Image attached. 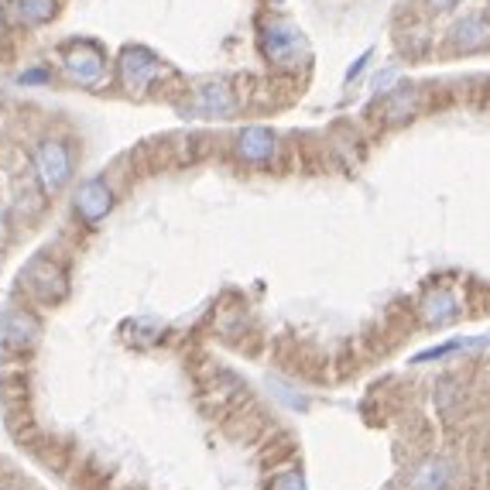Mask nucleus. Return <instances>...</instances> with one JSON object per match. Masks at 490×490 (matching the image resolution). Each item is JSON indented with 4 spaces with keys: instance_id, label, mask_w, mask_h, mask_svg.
<instances>
[{
    "instance_id": "a211bd4d",
    "label": "nucleus",
    "mask_w": 490,
    "mask_h": 490,
    "mask_svg": "<svg viewBox=\"0 0 490 490\" xmlns=\"http://www.w3.org/2000/svg\"><path fill=\"white\" fill-rule=\"evenodd\" d=\"M367 58H370V52H364V56L357 58V62H353V69H350V72H347V79H357V76H360V72H364Z\"/></svg>"
},
{
    "instance_id": "39448f33",
    "label": "nucleus",
    "mask_w": 490,
    "mask_h": 490,
    "mask_svg": "<svg viewBox=\"0 0 490 490\" xmlns=\"http://www.w3.org/2000/svg\"><path fill=\"white\" fill-rule=\"evenodd\" d=\"M25 285H28L42 302H58V298H66V292H69L66 275H62L52 261H45V257H35V261L25 267Z\"/></svg>"
},
{
    "instance_id": "7ed1b4c3",
    "label": "nucleus",
    "mask_w": 490,
    "mask_h": 490,
    "mask_svg": "<svg viewBox=\"0 0 490 490\" xmlns=\"http://www.w3.org/2000/svg\"><path fill=\"white\" fill-rule=\"evenodd\" d=\"M158 76H162V62L148 48H127L120 56V83L130 93H144Z\"/></svg>"
},
{
    "instance_id": "ddd939ff",
    "label": "nucleus",
    "mask_w": 490,
    "mask_h": 490,
    "mask_svg": "<svg viewBox=\"0 0 490 490\" xmlns=\"http://www.w3.org/2000/svg\"><path fill=\"white\" fill-rule=\"evenodd\" d=\"M449 476H453V470L446 460H425L408 476V490H446Z\"/></svg>"
},
{
    "instance_id": "2eb2a0df",
    "label": "nucleus",
    "mask_w": 490,
    "mask_h": 490,
    "mask_svg": "<svg viewBox=\"0 0 490 490\" xmlns=\"http://www.w3.org/2000/svg\"><path fill=\"white\" fill-rule=\"evenodd\" d=\"M11 11H15L25 25H42L56 11V0H11Z\"/></svg>"
},
{
    "instance_id": "f3484780",
    "label": "nucleus",
    "mask_w": 490,
    "mask_h": 490,
    "mask_svg": "<svg viewBox=\"0 0 490 490\" xmlns=\"http://www.w3.org/2000/svg\"><path fill=\"white\" fill-rule=\"evenodd\" d=\"M460 0H425V7L433 11V15H443V11H453Z\"/></svg>"
},
{
    "instance_id": "423d86ee",
    "label": "nucleus",
    "mask_w": 490,
    "mask_h": 490,
    "mask_svg": "<svg viewBox=\"0 0 490 490\" xmlns=\"http://www.w3.org/2000/svg\"><path fill=\"white\" fill-rule=\"evenodd\" d=\"M275 151H278V141L267 127H244L237 138V158L244 165H254V169H265L275 162Z\"/></svg>"
},
{
    "instance_id": "f03ea898",
    "label": "nucleus",
    "mask_w": 490,
    "mask_h": 490,
    "mask_svg": "<svg viewBox=\"0 0 490 490\" xmlns=\"http://www.w3.org/2000/svg\"><path fill=\"white\" fill-rule=\"evenodd\" d=\"M35 172L42 179L45 193H58L72 172V154L62 141H42L35 148Z\"/></svg>"
},
{
    "instance_id": "20e7f679",
    "label": "nucleus",
    "mask_w": 490,
    "mask_h": 490,
    "mask_svg": "<svg viewBox=\"0 0 490 490\" xmlns=\"http://www.w3.org/2000/svg\"><path fill=\"white\" fill-rule=\"evenodd\" d=\"M66 72H69L76 83L97 86L107 76V58L93 42H79L66 52Z\"/></svg>"
},
{
    "instance_id": "0eeeda50",
    "label": "nucleus",
    "mask_w": 490,
    "mask_h": 490,
    "mask_svg": "<svg viewBox=\"0 0 490 490\" xmlns=\"http://www.w3.org/2000/svg\"><path fill=\"white\" fill-rule=\"evenodd\" d=\"M72 210H76V216L83 220L86 226H97L107 213L113 210V193L110 185L103 182V179H89V182L76 193V203H72Z\"/></svg>"
},
{
    "instance_id": "4468645a",
    "label": "nucleus",
    "mask_w": 490,
    "mask_h": 490,
    "mask_svg": "<svg viewBox=\"0 0 490 490\" xmlns=\"http://www.w3.org/2000/svg\"><path fill=\"white\" fill-rule=\"evenodd\" d=\"M480 347H490V337H460V339H449V343H443V347H433V350L415 353V360H412V364L439 360V357H446V353H456V350H480Z\"/></svg>"
},
{
    "instance_id": "1a4fd4ad",
    "label": "nucleus",
    "mask_w": 490,
    "mask_h": 490,
    "mask_svg": "<svg viewBox=\"0 0 490 490\" xmlns=\"http://www.w3.org/2000/svg\"><path fill=\"white\" fill-rule=\"evenodd\" d=\"M185 110H189V117H234L237 103L224 83H206L193 93Z\"/></svg>"
},
{
    "instance_id": "6e6552de",
    "label": "nucleus",
    "mask_w": 490,
    "mask_h": 490,
    "mask_svg": "<svg viewBox=\"0 0 490 490\" xmlns=\"http://www.w3.org/2000/svg\"><path fill=\"white\" fill-rule=\"evenodd\" d=\"M446 42L453 52H484L490 45V21L484 15H463L449 28Z\"/></svg>"
},
{
    "instance_id": "dca6fc26",
    "label": "nucleus",
    "mask_w": 490,
    "mask_h": 490,
    "mask_svg": "<svg viewBox=\"0 0 490 490\" xmlns=\"http://www.w3.org/2000/svg\"><path fill=\"white\" fill-rule=\"evenodd\" d=\"M267 490H306V480H302V474H295V470H288V474H281L271 480V487Z\"/></svg>"
},
{
    "instance_id": "9b49d317",
    "label": "nucleus",
    "mask_w": 490,
    "mask_h": 490,
    "mask_svg": "<svg viewBox=\"0 0 490 490\" xmlns=\"http://www.w3.org/2000/svg\"><path fill=\"white\" fill-rule=\"evenodd\" d=\"M38 337V322L31 319L28 312H11L7 316V326H4V343L11 350H28L31 343Z\"/></svg>"
},
{
    "instance_id": "f257e3e1",
    "label": "nucleus",
    "mask_w": 490,
    "mask_h": 490,
    "mask_svg": "<svg viewBox=\"0 0 490 490\" xmlns=\"http://www.w3.org/2000/svg\"><path fill=\"white\" fill-rule=\"evenodd\" d=\"M261 52L267 56L271 66L278 69H295L308 58V45L302 38V31L295 28L292 21H281V17H271L261 25Z\"/></svg>"
},
{
    "instance_id": "9d476101",
    "label": "nucleus",
    "mask_w": 490,
    "mask_h": 490,
    "mask_svg": "<svg viewBox=\"0 0 490 490\" xmlns=\"http://www.w3.org/2000/svg\"><path fill=\"white\" fill-rule=\"evenodd\" d=\"M422 322L425 326H449V322L460 316V298H456V292L453 288H433V292L422 298Z\"/></svg>"
},
{
    "instance_id": "f8f14e48",
    "label": "nucleus",
    "mask_w": 490,
    "mask_h": 490,
    "mask_svg": "<svg viewBox=\"0 0 490 490\" xmlns=\"http://www.w3.org/2000/svg\"><path fill=\"white\" fill-rule=\"evenodd\" d=\"M415 99H419V93L412 89V86H398V89H391L388 97L381 99L378 107H374V113H381V120H401V117H412V110H415Z\"/></svg>"
},
{
    "instance_id": "6ab92c4d",
    "label": "nucleus",
    "mask_w": 490,
    "mask_h": 490,
    "mask_svg": "<svg viewBox=\"0 0 490 490\" xmlns=\"http://www.w3.org/2000/svg\"><path fill=\"white\" fill-rule=\"evenodd\" d=\"M0 490H15V487H0Z\"/></svg>"
}]
</instances>
